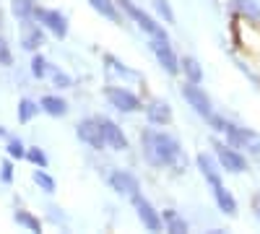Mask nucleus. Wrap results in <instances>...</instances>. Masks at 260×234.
Listing matches in <instances>:
<instances>
[{"label":"nucleus","mask_w":260,"mask_h":234,"mask_svg":"<svg viewBox=\"0 0 260 234\" xmlns=\"http://www.w3.org/2000/svg\"><path fill=\"white\" fill-rule=\"evenodd\" d=\"M182 96H185V102L190 104V107L198 112V115H203V117H208L211 112H213V107H211V99H208V94L198 86V83H192V81H185V86H182Z\"/></svg>","instance_id":"0eeeda50"},{"label":"nucleus","mask_w":260,"mask_h":234,"mask_svg":"<svg viewBox=\"0 0 260 234\" xmlns=\"http://www.w3.org/2000/svg\"><path fill=\"white\" fill-rule=\"evenodd\" d=\"M213 198H216V203H219V208L224 211L226 216H234L237 214V200H234V195L229 193V190L224 187V182L213 185Z\"/></svg>","instance_id":"dca6fc26"},{"label":"nucleus","mask_w":260,"mask_h":234,"mask_svg":"<svg viewBox=\"0 0 260 234\" xmlns=\"http://www.w3.org/2000/svg\"><path fill=\"white\" fill-rule=\"evenodd\" d=\"M110 185H112V190H117L120 195H127V198L141 195V182L130 175V172H122V169L110 175Z\"/></svg>","instance_id":"9b49d317"},{"label":"nucleus","mask_w":260,"mask_h":234,"mask_svg":"<svg viewBox=\"0 0 260 234\" xmlns=\"http://www.w3.org/2000/svg\"><path fill=\"white\" fill-rule=\"evenodd\" d=\"M31 177H34V182H37L42 190H45V193H55V187H57V185H55V180H52V177H50L42 166H37V169H34V175H31Z\"/></svg>","instance_id":"393cba45"},{"label":"nucleus","mask_w":260,"mask_h":234,"mask_svg":"<svg viewBox=\"0 0 260 234\" xmlns=\"http://www.w3.org/2000/svg\"><path fill=\"white\" fill-rule=\"evenodd\" d=\"M13 221L21 224V226H26L29 231H42V221H39L34 214H29V211H16V214H13Z\"/></svg>","instance_id":"5701e85b"},{"label":"nucleus","mask_w":260,"mask_h":234,"mask_svg":"<svg viewBox=\"0 0 260 234\" xmlns=\"http://www.w3.org/2000/svg\"><path fill=\"white\" fill-rule=\"evenodd\" d=\"M34 18H37L45 29H50L57 39L68 37V21H65V16H62L60 11H50V8H39V6H37Z\"/></svg>","instance_id":"423d86ee"},{"label":"nucleus","mask_w":260,"mask_h":234,"mask_svg":"<svg viewBox=\"0 0 260 234\" xmlns=\"http://www.w3.org/2000/svg\"><path fill=\"white\" fill-rule=\"evenodd\" d=\"M180 65H182V73H185L187 81H192V83H201L203 81V68H201V62L195 60V57H182Z\"/></svg>","instance_id":"aec40b11"},{"label":"nucleus","mask_w":260,"mask_h":234,"mask_svg":"<svg viewBox=\"0 0 260 234\" xmlns=\"http://www.w3.org/2000/svg\"><path fill=\"white\" fill-rule=\"evenodd\" d=\"M76 136L91 148H104V133H102V122L99 120H81L76 125Z\"/></svg>","instance_id":"1a4fd4ad"},{"label":"nucleus","mask_w":260,"mask_h":234,"mask_svg":"<svg viewBox=\"0 0 260 234\" xmlns=\"http://www.w3.org/2000/svg\"><path fill=\"white\" fill-rule=\"evenodd\" d=\"M31 76L34 78H45L47 76V60L42 55H34L31 57Z\"/></svg>","instance_id":"bb28decb"},{"label":"nucleus","mask_w":260,"mask_h":234,"mask_svg":"<svg viewBox=\"0 0 260 234\" xmlns=\"http://www.w3.org/2000/svg\"><path fill=\"white\" fill-rule=\"evenodd\" d=\"M89 6H91L96 13H102L107 21L120 24V11H117V6L112 3V0H89Z\"/></svg>","instance_id":"a211bd4d"},{"label":"nucleus","mask_w":260,"mask_h":234,"mask_svg":"<svg viewBox=\"0 0 260 234\" xmlns=\"http://www.w3.org/2000/svg\"><path fill=\"white\" fill-rule=\"evenodd\" d=\"M143 154L154 166H169V164H180L182 151L177 141L167 136V133H156V130H146L143 133Z\"/></svg>","instance_id":"f257e3e1"},{"label":"nucleus","mask_w":260,"mask_h":234,"mask_svg":"<svg viewBox=\"0 0 260 234\" xmlns=\"http://www.w3.org/2000/svg\"><path fill=\"white\" fill-rule=\"evenodd\" d=\"M146 117H148L151 125H167L172 120V110H169L167 102H159L156 99V102L146 104Z\"/></svg>","instance_id":"4468645a"},{"label":"nucleus","mask_w":260,"mask_h":234,"mask_svg":"<svg viewBox=\"0 0 260 234\" xmlns=\"http://www.w3.org/2000/svg\"><path fill=\"white\" fill-rule=\"evenodd\" d=\"M130 200H133V206H136V211H138L141 224H143L148 231H161L164 221H161V216L154 211V206H151L143 195H136V198H130Z\"/></svg>","instance_id":"9d476101"},{"label":"nucleus","mask_w":260,"mask_h":234,"mask_svg":"<svg viewBox=\"0 0 260 234\" xmlns=\"http://www.w3.org/2000/svg\"><path fill=\"white\" fill-rule=\"evenodd\" d=\"M213 148H216V159H219V164H221L224 172L242 175L245 169H247V159H245L240 151H237L234 146H229V143H219V141H216V143H213Z\"/></svg>","instance_id":"7ed1b4c3"},{"label":"nucleus","mask_w":260,"mask_h":234,"mask_svg":"<svg viewBox=\"0 0 260 234\" xmlns=\"http://www.w3.org/2000/svg\"><path fill=\"white\" fill-rule=\"evenodd\" d=\"M0 180H3L6 185H11L13 182V164L6 159L3 164H0Z\"/></svg>","instance_id":"72a5a7b5"},{"label":"nucleus","mask_w":260,"mask_h":234,"mask_svg":"<svg viewBox=\"0 0 260 234\" xmlns=\"http://www.w3.org/2000/svg\"><path fill=\"white\" fill-rule=\"evenodd\" d=\"M99 122H102V133H104L107 146L115 148V151H125V148H127V138L120 130V125L112 122V120H99Z\"/></svg>","instance_id":"f8f14e48"},{"label":"nucleus","mask_w":260,"mask_h":234,"mask_svg":"<svg viewBox=\"0 0 260 234\" xmlns=\"http://www.w3.org/2000/svg\"><path fill=\"white\" fill-rule=\"evenodd\" d=\"M39 107H42V112L50 115V117H62L65 112H68V104H65V99L52 96V94H50V96H42Z\"/></svg>","instance_id":"f3484780"},{"label":"nucleus","mask_w":260,"mask_h":234,"mask_svg":"<svg viewBox=\"0 0 260 234\" xmlns=\"http://www.w3.org/2000/svg\"><path fill=\"white\" fill-rule=\"evenodd\" d=\"M229 11L234 16H245V18L255 21V24H260V8L255 0H229Z\"/></svg>","instance_id":"2eb2a0df"},{"label":"nucleus","mask_w":260,"mask_h":234,"mask_svg":"<svg viewBox=\"0 0 260 234\" xmlns=\"http://www.w3.org/2000/svg\"><path fill=\"white\" fill-rule=\"evenodd\" d=\"M151 50H154L156 60H159V65L169 73V76H177L182 71L180 65V57L175 55V50L169 47V39H151Z\"/></svg>","instance_id":"39448f33"},{"label":"nucleus","mask_w":260,"mask_h":234,"mask_svg":"<svg viewBox=\"0 0 260 234\" xmlns=\"http://www.w3.org/2000/svg\"><path fill=\"white\" fill-rule=\"evenodd\" d=\"M107 99H110L112 107L120 110V112H138V110H143L141 99L133 91L122 89V86H110V89H107Z\"/></svg>","instance_id":"6e6552de"},{"label":"nucleus","mask_w":260,"mask_h":234,"mask_svg":"<svg viewBox=\"0 0 260 234\" xmlns=\"http://www.w3.org/2000/svg\"><path fill=\"white\" fill-rule=\"evenodd\" d=\"M39 45H45V34H42V29L31 26L24 37H21V47L24 50H37Z\"/></svg>","instance_id":"4be33fe9"},{"label":"nucleus","mask_w":260,"mask_h":234,"mask_svg":"<svg viewBox=\"0 0 260 234\" xmlns=\"http://www.w3.org/2000/svg\"><path fill=\"white\" fill-rule=\"evenodd\" d=\"M206 120H208V125L213 127L216 133H226V125H229V120H224V117H219V115H213V112H211Z\"/></svg>","instance_id":"2f4dec72"},{"label":"nucleus","mask_w":260,"mask_h":234,"mask_svg":"<svg viewBox=\"0 0 260 234\" xmlns=\"http://www.w3.org/2000/svg\"><path fill=\"white\" fill-rule=\"evenodd\" d=\"M39 110H42V107H39V104H34L31 99H21V102H18V122L34 120V115H37Z\"/></svg>","instance_id":"b1692460"},{"label":"nucleus","mask_w":260,"mask_h":234,"mask_svg":"<svg viewBox=\"0 0 260 234\" xmlns=\"http://www.w3.org/2000/svg\"><path fill=\"white\" fill-rule=\"evenodd\" d=\"M6 151H8L11 159H24V156H26V148H24V143H21L18 138H11V141H8Z\"/></svg>","instance_id":"c85d7f7f"},{"label":"nucleus","mask_w":260,"mask_h":234,"mask_svg":"<svg viewBox=\"0 0 260 234\" xmlns=\"http://www.w3.org/2000/svg\"><path fill=\"white\" fill-rule=\"evenodd\" d=\"M252 208H255V216H257V221H260V193L255 195V200H252Z\"/></svg>","instance_id":"f704fd0d"},{"label":"nucleus","mask_w":260,"mask_h":234,"mask_svg":"<svg viewBox=\"0 0 260 234\" xmlns=\"http://www.w3.org/2000/svg\"><path fill=\"white\" fill-rule=\"evenodd\" d=\"M104 62H110L112 71H115V73H120V76H133V78H138V73H133L130 68H125L122 62H120L117 57H112V55H104Z\"/></svg>","instance_id":"c756f323"},{"label":"nucleus","mask_w":260,"mask_h":234,"mask_svg":"<svg viewBox=\"0 0 260 234\" xmlns=\"http://www.w3.org/2000/svg\"><path fill=\"white\" fill-rule=\"evenodd\" d=\"M0 24H3V21H0Z\"/></svg>","instance_id":"c9c22d12"},{"label":"nucleus","mask_w":260,"mask_h":234,"mask_svg":"<svg viewBox=\"0 0 260 234\" xmlns=\"http://www.w3.org/2000/svg\"><path fill=\"white\" fill-rule=\"evenodd\" d=\"M26 159L34 164V166H42V169H47V154L42 151V148H29L26 151Z\"/></svg>","instance_id":"cd10ccee"},{"label":"nucleus","mask_w":260,"mask_h":234,"mask_svg":"<svg viewBox=\"0 0 260 234\" xmlns=\"http://www.w3.org/2000/svg\"><path fill=\"white\" fill-rule=\"evenodd\" d=\"M11 11H13V16H16V18L29 21V18H34L37 6L31 3V0H11Z\"/></svg>","instance_id":"412c9836"},{"label":"nucleus","mask_w":260,"mask_h":234,"mask_svg":"<svg viewBox=\"0 0 260 234\" xmlns=\"http://www.w3.org/2000/svg\"><path fill=\"white\" fill-rule=\"evenodd\" d=\"M117 6L130 16V18H133L136 21V24L151 37V39H167V29L161 26V24H156V21L154 18H151L143 8H138L136 3H133V0H117Z\"/></svg>","instance_id":"f03ea898"},{"label":"nucleus","mask_w":260,"mask_h":234,"mask_svg":"<svg viewBox=\"0 0 260 234\" xmlns=\"http://www.w3.org/2000/svg\"><path fill=\"white\" fill-rule=\"evenodd\" d=\"M195 164H198V169L203 172V177L208 180V185H211V187L221 182V169H219L221 164H219V159H213V156H208V154H198Z\"/></svg>","instance_id":"ddd939ff"},{"label":"nucleus","mask_w":260,"mask_h":234,"mask_svg":"<svg viewBox=\"0 0 260 234\" xmlns=\"http://www.w3.org/2000/svg\"><path fill=\"white\" fill-rule=\"evenodd\" d=\"M52 81H55L57 89H68L71 83H73V78H71L68 73H62V71H55V73H52Z\"/></svg>","instance_id":"473e14b6"},{"label":"nucleus","mask_w":260,"mask_h":234,"mask_svg":"<svg viewBox=\"0 0 260 234\" xmlns=\"http://www.w3.org/2000/svg\"><path fill=\"white\" fill-rule=\"evenodd\" d=\"M224 136H226L229 146H234V148H250L252 154H260V136L255 130H250V127H240V125L229 122Z\"/></svg>","instance_id":"20e7f679"},{"label":"nucleus","mask_w":260,"mask_h":234,"mask_svg":"<svg viewBox=\"0 0 260 234\" xmlns=\"http://www.w3.org/2000/svg\"><path fill=\"white\" fill-rule=\"evenodd\" d=\"M161 221H164V226H167V231H172V234H185L187 231V221L177 214V211H164L161 214Z\"/></svg>","instance_id":"6ab92c4d"},{"label":"nucleus","mask_w":260,"mask_h":234,"mask_svg":"<svg viewBox=\"0 0 260 234\" xmlns=\"http://www.w3.org/2000/svg\"><path fill=\"white\" fill-rule=\"evenodd\" d=\"M154 11L159 13L161 21H167V24H175V11H172L169 0H154Z\"/></svg>","instance_id":"a878e982"},{"label":"nucleus","mask_w":260,"mask_h":234,"mask_svg":"<svg viewBox=\"0 0 260 234\" xmlns=\"http://www.w3.org/2000/svg\"><path fill=\"white\" fill-rule=\"evenodd\" d=\"M0 65H13V52H11V47H8V42L0 37Z\"/></svg>","instance_id":"7c9ffc66"}]
</instances>
